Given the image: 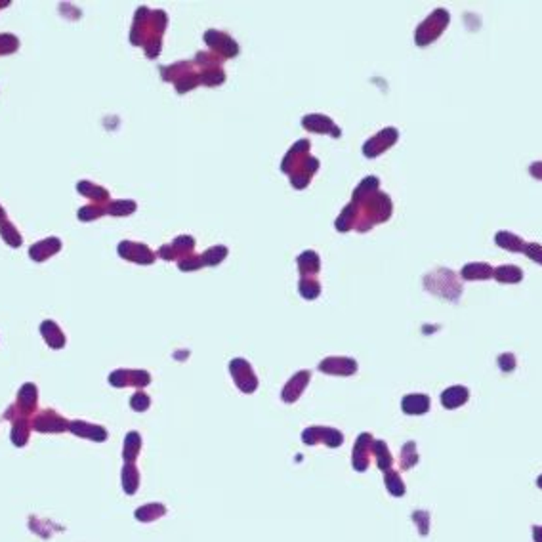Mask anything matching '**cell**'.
<instances>
[{
	"label": "cell",
	"instance_id": "9c48e42d",
	"mask_svg": "<svg viewBox=\"0 0 542 542\" xmlns=\"http://www.w3.org/2000/svg\"><path fill=\"white\" fill-rule=\"evenodd\" d=\"M119 256L136 262V264H153L155 262V252L142 243H132V241H123L119 245Z\"/></svg>",
	"mask_w": 542,
	"mask_h": 542
},
{
	"label": "cell",
	"instance_id": "ab89813d",
	"mask_svg": "<svg viewBox=\"0 0 542 542\" xmlns=\"http://www.w3.org/2000/svg\"><path fill=\"white\" fill-rule=\"evenodd\" d=\"M413 517H414V522L420 523V533H422V535H426L428 533V514L426 512H416Z\"/></svg>",
	"mask_w": 542,
	"mask_h": 542
},
{
	"label": "cell",
	"instance_id": "f35d334b",
	"mask_svg": "<svg viewBox=\"0 0 542 542\" xmlns=\"http://www.w3.org/2000/svg\"><path fill=\"white\" fill-rule=\"evenodd\" d=\"M516 355L514 354H502L498 355V367L502 373H512L516 368Z\"/></svg>",
	"mask_w": 542,
	"mask_h": 542
},
{
	"label": "cell",
	"instance_id": "d6986e66",
	"mask_svg": "<svg viewBox=\"0 0 542 542\" xmlns=\"http://www.w3.org/2000/svg\"><path fill=\"white\" fill-rule=\"evenodd\" d=\"M40 335L46 340V344L54 349H59L65 346V335L59 329V325L56 321H50V319H46L40 325Z\"/></svg>",
	"mask_w": 542,
	"mask_h": 542
},
{
	"label": "cell",
	"instance_id": "52a82bcc",
	"mask_svg": "<svg viewBox=\"0 0 542 542\" xmlns=\"http://www.w3.org/2000/svg\"><path fill=\"white\" fill-rule=\"evenodd\" d=\"M4 418L12 420V443L16 447H25L27 441H29V433L32 430V418H27V416H21L16 406H10L6 413H4Z\"/></svg>",
	"mask_w": 542,
	"mask_h": 542
},
{
	"label": "cell",
	"instance_id": "484cf974",
	"mask_svg": "<svg viewBox=\"0 0 542 542\" xmlns=\"http://www.w3.org/2000/svg\"><path fill=\"white\" fill-rule=\"evenodd\" d=\"M167 514V508L162 504H147V506H142L136 512V517L140 522H153L157 517H162Z\"/></svg>",
	"mask_w": 542,
	"mask_h": 542
},
{
	"label": "cell",
	"instance_id": "4dcf8cb0",
	"mask_svg": "<svg viewBox=\"0 0 542 542\" xmlns=\"http://www.w3.org/2000/svg\"><path fill=\"white\" fill-rule=\"evenodd\" d=\"M20 48V39L12 32H0V56L13 54Z\"/></svg>",
	"mask_w": 542,
	"mask_h": 542
},
{
	"label": "cell",
	"instance_id": "603a6c76",
	"mask_svg": "<svg viewBox=\"0 0 542 542\" xmlns=\"http://www.w3.org/2000/svg\"><path fill=\"white\" fill-rule=\"evenodd\" d=\"M495 243H497L500 248H504V251H508V252H523V248H525V241H523V237H519V235H516V233H512V231H497V235H495Z\"/></svg>",
	"mask_w": 542,
	"mask_h": 542
},
{
	"label": "cell",
	"instance_id": "30bf717a",
	"mask_svg": "<svg viewBox=\"0 0 542 542\" xmlns=\"http://www.w3.org/2000/svg\"><path fill=\"white\" fill-rule=\"evenodd\" d=\"M109 382L116 387L134 386L142 390V387H145L151 382V376H149L147 371H126V368H121V371L111 373Z\"/></svg>",
	"mask_w": 542,
	"mask_h": 542
},
{
	"label": "cell",
	"instance_id": "8d00e7d4",
	"mask_svg": "<svg viewBox=\"0 0 542 542\" xmlns=\"http://www.w3.org/2000/svg\"><path fill=\"white\" fill-rule=\"evenodd\" d=\"M523 254L529 260H533L535 264L542 265V245H538V243H527L523 248Z\"/></svg>",
	"mask_w": 542,
	"mask_h": 542
},
{
	"label": "cell",
	"instance_id": "7c38bea8",
	"mask_svg": "<svg viewBox=\"0 0 542 542\" xmlns=\"http://www.w3.org/2000/svg\"><path fill=\"white\" fill-rule=\"evenodd\" d=\"M371 452H375V441L371 438V433H361V438L357 439L354 449V466L355 470H367Z\"/></svg>",
	"mask_w": 542,
	"mask_h": 542
},
{
	"label": "cell",
	"instance_id": "836d02e7",
	"mask_svg": "<svg viewBox=\"0 0 542 542\" xmlns=\"http://www.w3.org/2000/svg\"><path fill=\"white\" fill-rule=\"evenodd\" d=\"M416 460H418L416 445L411 441V443H406V445L403 447V451H401V468H403V470H409V468H413V466L416 464Z\"/></svg>",
	"mask_w": 542,
	"mask_h": 542
},
{
	"label": "cell",
	"instance_id": "ba28073f",
	"mask_svg": "<svg viewBox=\"0 0 542 542\" xmlns=\"http://www.w3.org/2000/svg\"><path fill=\"white\" fill-rule=\"evenodd\" d=\"M37 403H39V390H37V386H35L32 382H25V384L20 387L18 399L13 403L16 411H18L21 416L32 418V414L37 411Z\"/></svg>",
	"mask_w": 542,
	"mask_h": 542
},
{
	"label": "cell",
	"instance_id": "5bb4252c",
	"mask_svg": "<svg viewBox=\"0 0 542 542\" xmlns=\"http://www.w3.org/2000/svg\"><path fill=\"white\" fill-rule=\"evenodd\" d=\"M69 430L78 438L92 439V441H105L107 439V430L96 424H88L84 420H73L69 422Z\"/></svg>",
	"mask_w": 542,
	"mask_h": 542
},
{
	"label": "cell",
	"instance_id": "5b68a950",
	"mask_svg": "<svg viewBox=\"0 0 542 542\" xmlns=\"http://www.w3.org/2000/svg\"><path fill=\"white\" fill-rule=\"evenodd\" d=\"M397 138H399L397 128H394V126H387V128L380 130L378 134L373 136L371 140L365 142V145H363V153H365V157H368V159H375V157L382 155L384 151H387V149L392 147V145L397 142Z\"/></svg>",
	"mask_w": 542,
	"mask_h": 542
},
{
	"label": "cell",
	"instance_id": "ee69618b",
	"mask_svg": "<svg viewBox=\"0 0 542 542\" xmlns=\"http://www.w3.org/2000/svg\"><path fill=\"white\" fill-rule=\"evenodd\" d=\"M536 485H538V487H541V489H542V476L538 479H536Z\"/></svg>",
	"mask_w": 542,
	"mask_h": 542
},
{
	"label": "cell",
	"instance_id": "6da1fadb",
	"mask_svg": "<svg viewBox=\"0 0 542 542\" xmlns=\"http://www.w3.org/2000/svg\"><path fill=\"white\" fill-rule=\"evenodd\" d=\"M378 188H380V180L375 176H368L357 186L354 203L340 214V218L336 222V227L340 231H348L354 227L357 231H368L371 227L386 222L392 216L394 212L392 199L386 193L378 191Z\"/></svg>",
	"mask_w": 542,
	"mask_h": 542
},
{
	"label": "cell",
	"instance_id": "60d3db41",
	"mask_svg": "<svg viewBox=\"0 0 542 542\" xmlns=\"http://www.w3.org/2000/svg\"><path fill=\"white\" fill-rule=\"evenodd\" d=\"M529 174L535 178V180H542V161L533 162L529 167Z\"/></svg>",
	"mask_w": 542,
	"mask_h": 542
},
{
	"label": "cell",
	"instance_id": "4316f807",
	"mask_svg": "<svg viewBox=\"0 0 542 542\" xmlns=\"http://www.w3.org/2000/svg\"><path fill=\"white\" fill-rule=\"evenodd\" d=\"M140 485V474L136 470L134 464H126L123 470V487L128 495H134Z\"/></svg>",
	"mask_w": 542,
	"mask_h": 542
},
{
	"label": "cell",
	"instance_id": "e575fe53",
	"mask_svg": "<svg viewBox=\"0 0 542 542\" xmlns=\"http://www.w3.org/2000/svg\"><path fill=\"white\" fill-rule=\"evenodd\" d=\"M226 246H214V248H208V251L205 252V256H200V258H203V264L216 265L218 262H222V258H226Z\"/></svg>",
	"mask_w": 542,
	"mask_h": 542
},
{
	"label": "cell",
	"instance_id": "74e56055",
	"mask_svg": "<svg viewBox=\"0 0 542 542\" xmlns=\"http://www.w3.org/2000/svg\"><path fill=\"white\" fill-rule=\"evenodd\" d=\"M300 292H302L308 300H313V298L321 292V287H319V283H315V281H303V283H300Z\"/></svg>",
	"mask_w": 542,
	"mask_h": 542
},
{
	"label": "cell",
	"instance_id": "8992f818",
	"mask_svg": "<svg viewBox=\"0 0 542 542\" xmlns=\"http://www.w3.org/2000/svg\"><path fill=\"white\" fill-rule=\"evenodd\" d=\"M32 430L40 433H59L69 430V422L52 409H46L32 418Z\"/></svg>",
	"mask_w": 542,
	"mask_h": 542
},
{
	"label": "cell",
	"instance_id": "9a60e30c",
	"mask_svg": "<svg viewBox=\"0 0 542 542\" xmlns=\"http://www.w3.org/2000/svg\"><path fill=\"white\" fill-rule=\"evenodd\" d=\"M321 368L330 373V375L349 376L357 371V363L349 357H329L327 361L321 363Z\"/></svg>",
	"mask_w": 542,
	"mask_h": 542
},
{
	"label": "cell",
	"instance_id": "2e32d148",
	"mask_svg": "<svg viewBox=\"0 0 542 542\" xmlns=\"http://www.w3.org/2000/svg\"><path fill=\"white\" fill-rule=\"evenodd\" d=\"M0 237L4 239V243H6L8 246H12V248H18V246H21V243H23L20 231H18L16 226L10 222L6 210L2 207H0Z\"/></svg>",
	"mask_w": 542,
	"mask_h": 542
},
{
	"label": "cell",
	"instance_id": "277c9868",
	"mask_svg": "<svg viewBox=\"0 0 542 542\" xmlns=\"http://www.w3.org/2000/svg\"><path fill=\"white\" fill-rule=\"evenodd\" d=\"M449 21H451V16L445 8H438L435 12L430 13L426 20L420 23L416 32H414V42L418 46L432 44L433 40H438L439 35L445 31Z\"/></svg>",
	"mask_w": 542,
	"mask_h": 542
},
{
	"label": "cell",
	"instance_id": "4fadbf2b",
	"mask_svg": "<svg viewBox=\"0 0 542 542\" xmlns=\"http://www.w3.org/2000/svg\"><path fill=\"white\" fill-rule=\"evenodd\" d=\"M59 251H61V241L58 237H48V239L35 243L29 248V256L35 262H44V260H48L54 254H58Z\"/></svg>",
	"mask_w": 542,
	"mask_h": 542
},
{
	"label": "cell",
	"instance_id": "ffe728a7",
	"mask_svg": "<svg viewBox=\"0 0 542 542\" xmlns=\"http://www.w3.org/2000/svg\"><path fill=\"white\" fill-rule=\"evenodd\" d=\"M77 189L78 193L94 200V205H109V191L102 186H96L92 181H78Z\"/></svg>",
	"mask_w": 542,
	"mask_h": 542
},
{
	"label": "cell",
	"instance_id": "d6a6232c",
	"mask_svg": "<svg viewBox=\"0 0 542 542\" xmlns=\"http://www.w3.org/2000/svg\"><path fill=\"white\" fill-rule=\"evenodd\" d=\"M386 487H387V490L392 493V495H395V497H401V495H405V485H403V481H401L399 474H397V471L387 470V474H386Z\"/></svg>",
	"mask_w": 542,
	"mask_h": 542
},
{
	"label": "cell",
	"instance_id": "b9f144b4",
	"mask_svg": "<svg viewBox=\"0 0 542 542\" xmlns=\"http://www.w3.org/2000/svg\"><path fill=\"white\" fill-rule=\"evenodd\" d=\"M533 536H535V542H542V527H535Z\"/></svg>",
	"mask_w": 542,
	"mask_h": 542
},
{
	"label": "cell",
	"instance_id": "7a4b0ae2",
	"mask_svg": "<svg viewBox=\"0 0 542 542\" xmlns=\"http://www.w3.org/2000/svg\"><path fill=\"white\" fill-rule=\"evenodd\" d=\"M167 13L161 10H149L142 6L134 16V25L130 31V42L143 46L147 58H157L161 52V37L167 29Z\"/></svg>",
	"mask_w": 542,
	"mask_h": 542
},
{
	"label": "cell",
	"instance_id": "d4e9b609",
	"mask_svg": "<svg viewBox=\"0 0 542 542\" xmlns=\"http://www.w3.org/2000/svg\"><path fill=\"white\" fill-rule=\"evenodd\" d=\"M140 447H142V438L138 432H130L124 439V452L123 457L126 460V464H132L138 454H140Z\"/></svg>",
	"mask_w": 542,
	"mask_h": 542
},
{
	"label": "cell",
	"instance_id": "d590c367",
	"mask_svg": "<svg viewBox=\"0 0 542 542\" xmlns=\"http://www.w3.org/2000/svg\"><path fill=\"white\" fill-rule=\"evenodd\" d=\"M149 405H151V399H149L147 394H143L142 390H140V392H136V394L132 395V399H130V406H132L134 411H138V413L147 411Z\"/></svg>",
	"mask_w": 542,
	"mask_h": 542
},
{
	"label": "cell",
	"instance_id": "cb8c5ba5",
	"mask_svg": "<svg viewBox=\"0 0 542 542\" xmlns=\"http://www.w3.org/2000/svg\"><path fill=\"white\" fill-rule=\"evenodd\" d=\"M493 277L502 284H516L523 279V271L514 264H504L498 265L495 273H493Z\"/></svg>",
	"mask_w": 542,
	"mask_h": 542
},
{
	"label": "cell",
	"instance_id": "83f0119b",
	"mask_svg": "<svg viewBox=\"0 0 542 542\" xmlns=\"http://www.w3.org/2000/svg\"><path fill=\"white\" fill-rule=\"evenodd\" d=\"M298 265H300V271L303 275L315 273V271H319V256L313 251L303 252L302 256L298 258Z\"/></svg>",
	"mask_w": 542,
	"mask_h": 542
},
{
	"label": "cell",
	"instance_id": "8fae6325",
	"mask_svg": "<svg viewBox=\"0 0 542 542\" xmlns=\"http://www.w3.org/2000/svg\"><path fill=\"white\" fill-rule=\"evenodd\" d=\"M195 241L189 237V235H181L174 243H170V245H164L159 248V256L164 260H186L188 256H191V251H193Z\"/></svg>",
	"mask_w": 542,
	"mask_h": 542
},
{
	"label": "cell",
	"instance_id": "1f68e13d",
	"mask_svg": "<svg viewBox=\"0 0 542 542\" xmlns=\"http://www.w3.org/2000/svg\"><path fill=\"white\" fill-rule=\"evenodd\" d=\"M104 214H107V207L105 205H88V207H83L78 210V219L83 222H92V219L102 218Z\"/></svg>",
	"mask_w": 542,
	"mask_h": 542
},
{
	"label": "cell",
	"instance_id": "44dd1931",
	"mask_svg": "<svg viewBox=\"0 0 542 542\" xmlns=\"http://www.w3.org/2000/svg\"><path fill=\"white\" fill-rule=\"evenodd\" d=\"M470 397V392H468V387L464 386H452L449 390H445L443 394H441V403L445 409H457V406L464 405L466 401Z\"/></svg>",
	"mask_w": 542,
	"mask_h": 542
},
{
	"label": "cell",
	"instance_id": "7bdbcfd3",
	"mask_svg": "<svg viewBox=\"0 0 542 542\" xmlns=\"http://www.w3.org/2000/svg\"><path fill=\"white\" fill-rule=\"evenodd\" d=\"M8 4H10V0H0V8L8 6Z\"/></svg>",
	"mask_w": 542,
	"mask_h": 542
},
{
	"label": "cell",
	"instance_id": "3957f363",
	"mask_svg": "<svg viewBox=\"0 0 542 542\" xmlns=\"http://www.w3.org/2000/svg\"><path fill=\"white\" fill-rule=\"evenodd\" d=\"M424 289L432 294L451 300V302H457L462 294V284L459 283L454 271L445 270V267L433 271V273H428L424 277Z\"/></svg>",
	"mask_w": 542,
	"mask_h": 542
},
{
	"label": "cell",
	"instance_id": "ac0fdd59",
	"mask_svg": "<svg viewBox=\"0 0 542 542\" xmlns=\"http://www.w3.org/2000/svg\"><path fill=\"white\" fill-rule=\"evenodd\" d=\"M493 273H495V270L487 262H470L460 271V275L466 281H487V279L493 277Z\"/></svg>",
	"mask_w": 542,
	"mask_h": 542
},
{
	"label": "cell",
	"instance_id": "7402d4cb",
	"mask_svg": "<svg viewBox=\"0 0 542 542\" xmlns=\"http://www.w3.org/2000/svg\"><path fill=\"white\" fill-rule=\"evenodd\" d=\"M401 409H403L406 414H424L428 413V409H430V397L422 394L406 395V397H403V401H401Z\"/></svg>",
	"mask_w": 542,
	"mask_h": 542
},
{
	"label": "cell",
	"instance_id": "e0dca14e",
	"mask_svg": "<svg viewBox=\"0 0 542 542\" xmlns=\"http://www.w3.org/2000/svg\"><path fill=\"white\" fill-rule=\"evenodd\" d=\"M303 126L313 132H321V134H332L335 138L340 136V128L336 126L329 116L325 115H310L303 119Z\"/></svg>",
	"mask_w": 542,
	"mask_h": 542
},
{
	"label": "cell",
	"instance_id": "f1b7e54d",
	"mask_svg": "<svg viewBox=\"0 0 542 542\" xmlns=\"http://www.w3.org/2000/svg\"><path fill=\"white\" fill-rule=\"evenodd\" d=\"M375 457L376 462H378V468H382V470H390L392 464H394V459H392V454L387 451V445L384 441H375Z\"/></svg>",
	"mask_w": 542,
	"mask_h": 542
},
{
	"label": "cell",
	"instance_id": "f546056e",
	"mask_svg": "<svg viewBox=\"0 0 542 542\" xmlns=\"http://www.w3.org/2000/svg\"><path fill=\"white\" fill-rule=\"evenodd\" d=\"M134 210V200H111L109 205H107V214H111V216H128Z\"/></svg>",
	"mask_w": 542,
	"mask_h": 542
}]
</instances>
